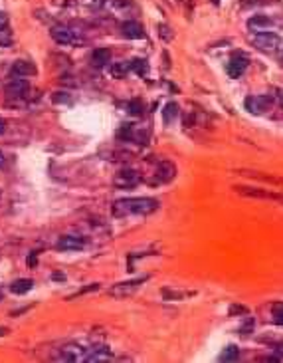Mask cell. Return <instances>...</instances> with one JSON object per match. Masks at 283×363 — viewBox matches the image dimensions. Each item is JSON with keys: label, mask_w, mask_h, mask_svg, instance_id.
I'll list each match as a JSON object with an SVG mask.
<instances>
[{"label": "cell", "mask_w": 283, "mask_h": 363, "mask_svg": "<svg viewBox=\"0 0 283 363\" xmlns=\"http://www.w3.org/2000/svg\"><path fill=\"white\" fill-rule=\"evenodd\" d=\"M159 208V201L151 197H133V199H119L113 204L115 217H131V215H151Z\"/></svg>", "instance_id": "6da1fadb"}, {"label": "cell", "mask_w": 283, "mask_h": 363, "mask_svg": "<svg viewBox=\"0 0 283 363\" xmlns=\"http://www.w3.org/2000/svg\"><path fill=\"white\" fill-rule=\"evenodd\" d=\"M251 44L264 54H275L281 48V36L275 32H258L251 36Z\"/></svg>", "instance_id": "7a4b0ae2"}, {"label": "cell", "mask_w": 283, "mask_h": 363, "mask_svg": "<svg viewBox=\"0 0 283 363\" xmlns=\"http://www.w3.org/2000/svg\"><path fill=\"white\" fill-rule=\"evenodd\" d=\"M139 183H141V175L135 169H121L113 179V185L119 189H133Z\"/></svg>", "instance_id": "3957f363"}, {"label": "cell", "mask_w": 283, "mask_h": 363, "mask_svg": "<svg viewBox=\"0 0 283 363\" xmlns=\"http://www.w3.org/2000/svg\"><path fill=\"white\" fill-rule=\"evenodd\" d=\"M271 103H273V98L271 96H247L245 101H244L245 109L249 113H256V115L267 111L271 107Z\"/></svg>", "instance_id": "277c9868"}, {"label": "cell", "mask_w": 283, "mask_h": 363, "mask_svg": "<svg viewBox=\"0 0 283 363\" xmlns=\"http://www.w3.org/2000/svg\"><path fill=\"white\" fill-rule=\"evenodd\" d=\"M149 278L147 276H143V278H135V280H129V282H121V284H115L111 290H109V294L111 296H115V298H125V296H131V294H135L139 288H141V284H145Z\"/></svg>", "instance_id": "5b68a950"}, {"label": "cell", "mask_w": 283, "mask_h": 363, "mask_svg": "<svg viewBox=\"0 0 283 363\" xmlns=\"http://www.w3.org/2000/svg\"><path fill=\"white\" fill-rule=\"evenodd\" d=\"M50 36L54 42L61 44V46H66V44H72V42H77L75 40V32L70 28V26H64V24H56L52 26L50 30Z\"/></svg>", "instance_id": "8992f818"}, {"label": "cell", "mask_w": 283, "mask_h": 363, "mask_svg": "<svg viewBox=\"0 0 283 363\" xmlns=\"http://www.w3.org/2000/svg\"><path fill=\"white\" fill-rule=\"evenodd\" d=\"M85 349L77 343H66L64 347L59 349V355L57 359L59 361H72V363H77V361H83L85 359Z\"/></svg>", "instance_id": "52a82bcc"}, {"label": "cell", "mask_w": 283, "mask_h": 363, "mask_svg": "<svg viewBox=\"0 0 283 363\" xmlns=\"http://www.w3.org/2000/svg\"><path fill=\"white\" fill-rule=\"evenodd\" d=\"M234 191L238 195H244V197H249V199H264V201H279L281 195H275L271 191H264V189H254V187H234Z\"/></svg>", "instance_id": "ba28073f"}, {"label": "cell", "mask_w": 283, "mask_h": 363, "mask_svg": "<svg viewBox=\"0 0 283 363\" xmlns=\"http://www.w3.org/2000/svg\"><path fill=\"white\" fill-rule=\"evenodd\" d=\"M174 177H176V167H174V163H170V161H161L159 167H156V171H154V183L165 185V183H170Z\"/></svg>", "instance_id": "9c48e42d"}, {"label": "cell", "mask_w": 283, "mask_h": 363, "mask_svg": "<svg viewBox=\"0 0 283 363\" xmlns=\"http://www.w3.org/2000/svg\"><path fill=\"white\" fill-rule=\"evenodd\" d=\"M247 66H249V60H247L245 56L234 54V56L230 58V62H228V76L234 78V80H238V78L244 76V72L247 70Z\"/></svg>", "instance_id": "30bf717a"}, {"label": "cell", "mask_w": 283, "mask_h": 363, "mask_svg": "<svg viewBox=\"0 0 283 363\" xmlns=\"http://www.w3.org/2000/svg\"><path fill=\"white\" fill-rule=\"evenodd\" d=\"M121 34L127 40H143L145 38V28L137 20H125L121 24Z\"/></svg>", "instance_id": "8fae6325"}, {"label": "cell", "mask_w": 283, "mask_h": 363, "mask_svg": "<svg viewBox=\"0 0 283 363\" xmlns=\"http://www.w3.org/2000/svg\"><path fill=\"white\" fill-rule=\"evenodd\" d=\"M111 359H113L111 349L105 347V345H99V347L89 349L85 353V359L83 361H87V363H105V361H111Z\"/></svg>", "instance_id": "7c38bea8"}, {"label": "cell", "mask_w": 283, "mask_h": 363, "mask_svg": "<svg viewBox=\"0 0 283 363\" xmlns=\"http://www.w3.org/2000/svg\"><path fill=\"white\" fill-rule=\"evenodd\" d=\"M236 173L251 177V179H258V181H264V183H269V185H275V187H283V179L275 177V175H265V173H260V171H247V169H240Z\"/></svg>", "instance_id": "4fadbf2b"}, {"label": "cell", "mask_w": 283, "mask_h": 363, "mask_svg": "<svg viewBox=\"0 0 283 363\" xmlns=\"http://www.w3.org/2000/svg\"><path fill=\"white\" fill-rule=\"evenodd\" d=\"M111 50L109 48H95L91 52V66L93 68H105L109 62H111Z\"/></svg>", "instance_id": "5bb4252c"}, {"label": "cell", "mask_w": 283, "mask_h": 363, "mask_svg": "<svg viewBox=\"0 0 283 363\" xmlns=\"http://www.w3.org/2000/svg\"><path fill=\"white\" fill-rule=\"evenodd\" d=\"M12 74L24 78V76H36L38 70L32 62H28V60H16V62L12 64Z\"/></svg>", "instance_id": "9a60e30c"}, {"label": "cell", "mask_w": 283, "mask_h": 363, "mask_svg": "<svg viewBox=\"0 0 283 363\" xmlns=\"http://www.w3.org/2000/svg\"><path fill=\"white\" fill-rule=\"evenodd\" d=\"M26 92H28V81L20 80V76L14 78V80H10V81L6 83V96H10V98H20V96H24Z\"/></svg>", "instance_id": "2e32d148"}, {"label": "cell", "mask_w": 283, "mask_h": 363, "mask_svg": "<svg viewBox=\"0 0 283 363\" xmlns=\"http://www.w3.org/2000/svg\"><path fill=\"white\" fill-rule=\"evenodd\" d=\"M85 242L79 236H61L57 240V250H81Z\"/></svg>", "instance_id": "e0dca14e"}, {"label": "cell", "mask_w": 283, "mask_h": 363, "mask_svg": "<svg viewBox=\"0 0 283 363\" xmlns=\"http://www.w3.org/2000/svg\"><path fill=\"white\" fill-rule=\"evenodd\" d=\"M271 26H273V20L269 16H265V14H256V16H251L247 20V28L254 30V32H262V30L271 28Z\"/></svg>", "instance_id": "ac0fdd59"}, {"label": "cell", "mask_w": 283, "mask_h": 363, "mask_svg": "<svg viewBox=\"0 0 283 363\" xmlns=\"http://www.w3.org/2000/svg\"><path fill=\"white\" fill-rule=\"evenodd\" d=\"M178 115H180V107H178V103L169 101V103L163 107V121H165V125H172L174 121L178 119Z\"/></svg>", "instance_id": "d6986e66"}, {"label": "cell", "mask_w": 283, "mask_h": 363, "mask_svg": "<svg viewBox=\"0 0 283 363\" xmlns=\"http://www.w3.org/2000/svg\"><path fill=\"white\" fill-rule=\"evenodd\" d=\"M32 288H34V282L30 280V278H20V280H14V282H12V286H10V290H12L14 294H18V296H22V294L30 292Z\"/></svg>", "instance_id": "ffe728a7"}, {"label": "cell", "mask_w": 283, "mask_h": 363, "mask_svg": "<svg viewBox=\"0 0 283 363\" xmlns=\"http://www.w3.org/2000/svg\"><path fill=\"white\" fill-rule=\"evenodd\" d=\"M131 72H135L137 76H147L149 74V62L143 60V58L131 60Z\"/></svg>", "instance_id": "44dd1931"}, {"label": "cell", "mask_w": 283, "mask_h": 363, "mask_svg": "<svg viewBox=\"0 0 283 363\" xmlns=\"http://www.w3.org/2000/svg\"><path fill=\"white\" fill-rule=\"evenodd\" d=\"M109 72H111L113 78H123L125 74H129V72H131V62H119V64H113Z\"/></svg>", "instance_id": "7402d4cb"}, {"label": "cell", "mask_w": 283, "mask_h": 363, "mask_svg": "<svg viewBox=\"0 0 283 363\" xmlns=\"http://www.w3.org/2000/svg\"><path fill=\"white\" fill-rule=\"evenodd\" d=\"M240 357V347L238 345H228L222 353H220V359L222 361H238Z\"/></svg>", "instance_id": "603a6c76"}, {"label": "cell", "mask_w": 283, "mask_h": 363, "mask_svg": "<svg viewBox=\"0 0 283 363\" xmlns=\"http://www.w3.org/2000/svg\"><path fill=\"white\" fill-rule=\"evenodd\" d=\"M127 109H129V113H131V115H137V117H139V115H143V113H145V103H143L141 100H137V98H135V100H131V101L127 103Z\"/></svg>", "instance_id": "cb8c5ba5"}, {"label": "cell", "mask_w": 283, "mask_h": 363, "mask_svg": "<svg viewBox=\"0 0 283 363\" xmlns=\"http://www.w3.org/2000/svg\"><path fill=\"white\" fill-rule=\"evenodd\" d=\"M156 32H159V36H161L165 42H172V38H174L170 26H167V24H156Z\"/></svg>", "instance_id": "d4e9b609"}, {"label": "cell", "mask_w": 283, "mask_h": 363, "mask_svg": "<svg viewBox=\"0 0 283 363\" xmlns=\"http://www.w3.org/2000/svg\"><path fill=\"white\" fill-rule=\"evenodd\" d=\"M14 42V36L8 28H2L0 30V46H10Z\"/></svg>", "instance_id": "484cf974"}, {"label": "cell", "mask_w": 283, "mask_h": 363, "mask_svg": "<svg viewBox=\"0 0 283 363\" xmlns=\"http://www.w3.org/2000/svg\"><path fill=\"white\" fill-rule=\"evenodd\" d=\"M271 316H273V322L277 325H283V304H275L271 308Z\"/></svg>", "instance_id": "4316f807"}, {"label": "cell", "mask_w": 283, "mask_h": 363, "mask_svg": "<svg viewBox=\"0 0 283 363\" xmlns=\"http://www.w3.org/2000/svg\"><path fill=\"white\" fill-rule=\"evenodd\" d=\"M254 325H256L254 318H247V320H245V323L240 327V334H242V336H249V331L254 329Z\"/></svg>", "instance_id": "83f0119b"}, {"label": "cell", "mask_w": 283, "mask_h": 363, "mask_svg": "<svg viewBox=\"0 0 283 363\" xmlns=\"http://www.w3.org/2000/svg\"><path fill=\"white\" fill-rule=\"evenodd\" d=\"M79 2L89 6V8H103L107 4V0H79Z\"/></svg>", "instance_id": "f1b7e54d"}, {"label": "cell", "mask_w": 283, "mask_h": 363, "mask_svg": "<svg viewBox=\"0 0 283 363\" xmlns=\"http://www.w3.org/2000/svg\"><path fill=\"white\" fill-rule=\"evenodd\" d=\"M52 100H54L56 103H61V101H64V103H70V94H66V92H56Z\"/></svg>", "instance_id": "f546056e"}, {"label": "cell", "mask_w": 283, "mask_h": 363, "mask_svg": "<svg viewBox=\"0 0 283 363\" xmlns=\"http://www.w3.org/2000/svg\"><path fill=\"white\" fill-rule=\"evenodd\" d=\"M184 296H190V294H178V292L165 290V298H174V300H178V298H184Z\"/></svg>", "instance_id": "4dcf8cb0"}, {"label": "cell", "mask_w": 283, "mask_h": 363, "mask_svg": "<svg viewBox=\"0 0 283 363\" xmlns=\"http://www.w3.org/2000/svg\"><path fill=\"white\" fill-rule=\"evenodd\" d=\"M230 314L234 316V314H247V310L244 308V306H232L230 308Z\"/></svg>", "instance_id": "1f68e13d"}, {"label": "cell", "mask_w": 283, "mask_h": 363, "mask_svg": "<svg viewBox=\"0 0 283 363\" xmlns=\"http://www.w3.org/2000/svg\"><path fill=\"white\" fill-rule=\"evenodd\" d=\"M2 28H8V16L4 12H0V30Z\"/></svg>", "instance_id": "d6a6232c"}, {"label": "cell", "mask_w": 283, "mask_h": 363, "mask_svg": "<svg viewBox=\"0 0 283 363\" xmlns=\"http://www.w3.org/2000/svg\"><path fill=\"white\" fill-rule=\"evenodd\" d=\"M26 264H28V266H36V264H38V260H36V254H32V256H28Z\"/></svg>", "instance_id": "836d02e7"}, {"label": "cell", "mask_w": 283, "mask_h": 363, "mask_svg": "<svg viewBox=\"0 0 283 363\" xmlns=\"http://www.w3.org/2000/svg\"><path fill=\"white\" fill-rule=\"evenodd\" d=\"M275 94H277L275 98H277V101H279V105L283 107V89H277V92H275Z\"/></svg>", "instance_id": "e575fe53"}, {"label": "cell", "mask_w": 283, "mask_h": 363, "mask_svg": "<svg viewBox=\"0 0 283 363\" xmlns=\"http://www.w3.org/2000/svg\"><path fill=\"white\" fill-rule=\"evenodd\" d=\"M4 127H6V121L0 119V133H4Z\"/></svg>", "instance_id": "d590c367"}, {"label": "cell", "mask_w": 283, "mask_h": 363, "mask_svg": "<svg viewBox=\"0 0 283 363\" xmlns=\"http://www.w3.org/2000/svg\"><path fill=\"white\" fill-rule=\"evenodd\" d=\"M54 280H66L64 274H54Z\"/></svg>", "instance_id": "8d00e7d4"}, {"label": "cell", "mask_w": 283, "mask_h": 363, "mask_svg": "<svg viewBox=\"0 0 283 363\" xmlns=\"http://www.w3.org/2000/svg\"><path fill=\"white\" fill-rule=\"evenodd\" d=\"M6 334H8V329H6V327H0V338L6 336Z\"/></svg>", "instance_id": "74e56055"}, {"label": "cell", "mask_w": 283, "mask_h": 363, "mask_svg": "<svg viewBox=\"0 0 283 363\" xmlns=\"http://www.w3.org/2000/svg\"><path fill=\"white\" fill-rule=\"evenodd\" d=\"M4 163V157H2V153H0V165H2Z\"/></svg>", "instance_id": "f35d334b"}, {"label": "cell", "mask_w": 283, "mask_h": 363, "mask_svg": "<svg viewBox=\"0 0 283 363\" xmlns=\"http://www.w3.org/2000/svg\"><path fill=\"white\" fill-rule=\"evenodd\" d=\"M212 4H220V0H212Z\"/></svg>", "instance_id": "ab89813d"}, {"label": "cell", "mask_w": 283, "mask_h": 363, "mask_svg": "<svg viewBox=\"0 0 283 363\" xmlns=\"http://www.w3.org/2000/svg\"><path fill=\"white\" fill-rule=\"evenodd\" d=\"M281 66H283V54H281Z\"/></svg>", "instance_id": "60d3db41"}, {"label": "cell", "mask_w": 283, "mask_h": 363, "mask_svg": "<svg viewBox=\"0 0 283 363\" xmlns=\"http://www.w3.org/2000/svg\"><path fill=\"white\" fill-rule=\"evenodd\" d=\"M279 202H283V195H281V199H279Z\"/></svg>", "instance_id": "b9f144b4"}, {"label": "cell", "mask_w": 283, "mask_h": 363, "mask_svg": "<svg viewBox=\"0 0 283 363\" xmlns=\"http://www.w3.org/2000/svg\"><path fill=\"white\" fill-rule=\"evenodd\" d=\"M0 298H2V294H0Z\"/></svg>", "instance_id": "7bdbcfd3"}]
</instances>
